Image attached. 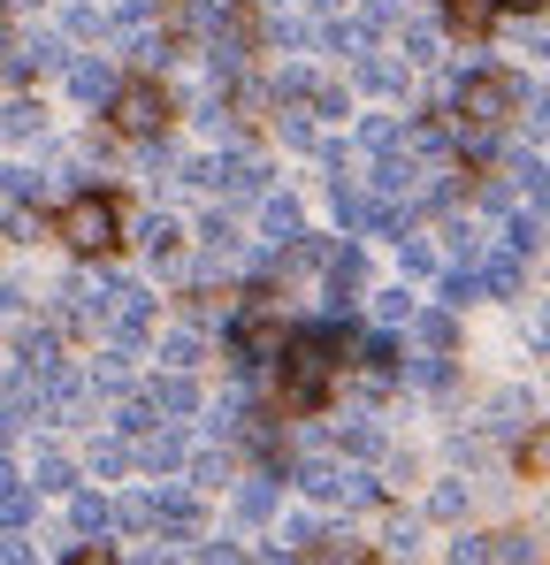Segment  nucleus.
Segmentation results:
<instances>
[{"mask_svg": "<svg viewBox=\"0 0 550 565\" xmlns=\"http://www.w3.org/2000/svg\"><path fill=\"white\" fill-rule=\"evenodd\" d=\"M261 230H268V245H298V237H306L298 199H268V206H261Z\"/></svg>", "mask_w": 550, "mask_h": 565, "instance_id": "4468645a", "label": "nucleus"}, {"mask_svg": "<svg viewBox=\"0 0 550 565\" xmlns=\"http://www.w3.org/2000/svg\"><path fill=\"white\" fill-rule=\"evenodd\" d=\"M191 473H199L207 489H222V481H230V459H222V451H199V459H191Z\"/></svg>", "mask_w": 550, "mask_h": 565, "instance_id": "ea45409f", "label": "nucleus"}, {"mask_svg": "<svg viewBox=\"0 0 550 565\" xmlns=\"http://www.w3.org/2000/svg\"><path fill=\"white\" fill-rule=\"evenodd\" d=\"M398 260H405V276H436V253L421 237H398Z\"/></svg>", "mask_w": 550, "mask_h": 565, "instance_id": "e433bc0d", "label": "nucleus"}, {"mask_svg": "<svg viewBox=\"0 0 550 565\" xmlns=\"http://www.w3.org/2000/svg\"><path fill=\"white\" fill-rule=\"evenodd\" d=\"M520 276H528V253H520L512 237H497V245H489V260H482V282H489L497 298H512V290H520Z\"/></svg>", "mask_w": 550, "mask_h": 565, "instance_id": "9b49d317", "label": "nucleus"}, {"mask_svg": "<svg viewBox=\"0 0 550 565\" xmlns=\"http://www.w3.org/2000/svg\"><path fill=\"white\" fill-rule=\"evenodd\" d=\"M505 8H512V15H543L550 0H505Z\"/></svg>", "mask_w": 550, "mask_h": 565, "instance_id": "a18cd8bd", "label": "nucleus"}, {"mask_svg": "<svg viewBox=\"0 0 550 565\" xmlns=\"http://www.w3.org/2000/svg\"><path fill=\"white\" fill-rule=\"evenodd\" d=\"M360 360H367V375H374V382H390V375H398V344H390V337H367V352H360Z\"/></svg>", "mask_w": 550, "mask_h": 565, "instance_id": "72a5a7b5", "label": "nucleus"}, {"mask_svg": "<svg viewBox=\"0 0 550 565\" xmlns=\"http://www.w3.org/2000/svg\"><path fill=\"white\" fill-rule=\"evenodd\" d=\"M138 405H146L154 428H169V420H191L199 413V390H191V375H154L138 390Z\"/></svg>", "mask_w": 550, "mask_h": 565, "instance_id": "6e6552de", "label": "nucleus"}, {"mask_svg": "<svg viewBox=\"0 0 550 565\" xmlns=\"http://www.w3.org/2000/svg\"><path fill=\"white\" fill-rule=\"evenodd\" d=\"M283 352H290V337H283V298L253 290V306H237V321H230V360H237V367H268Z\"/></svg>", "mask_w": 550, "mask_h": 565, "instance_id": "20e7f679", "label": "nucleus"}, {"mask_svg": "<svg viewBox=\"0 0 550 565\" xmlns=\"http://www.w3.org/2000/svg\"><path fill=\"white\" fill-rule=\"evenodd\" d=\"M183 459H191V444H183L177 428H146V436H138V467H146V473H161V481H169Z\"/></svg>", "mask_w": 550, "mask_h": 565, "instance_id": "9d476101", "label": "nucleus"}, {"mask_svg": "<svg viewBox=\"0 0 550 565\" xmlns=\"http://www.w3.org/2000/svg\"><path fill=\"white\" fill-rule=\"evenodd\" d=\"M8 70H15V77H39V70H62V39H23V46L8 54Z\"/></svg>", "mask_w": 550, "mask_h": 565, "instance_id": "dca6fc26", "label": "nucleus"}, {"mask_svg": "<svg viewBox=\"0 0 550 565\" xmlns=\"http://www.w3.org/2000/svg\"><path fill=\"white\" fill-rule=\"evenodd\" d=\"M31 130H39V107L31 99H8L0 107V138H31Z\"/></svg>", "mask_w": 550, "mask_h": 565, "instance_id": "7c9ffc66", "label": "nucleus"}, {"mask_svg": "<svg viewBox=\"0 0 550 565\" xmlns=\"http://www.w3.org/2000/svg\"><path fill=\"white\" fill-rule=\"evenodd\" d=\"M70 520H77V527H85V535H107V527H123V520H115V504H107V497H77V504H70Z\"/></svg>", "mask_w": 550, "mask_h": 565, "instance_id": "5701e85b", "label": "nucleus"}, {"mask_svg": "<svg viewBox=\"0 0 550 565\" xmlns=\"http://www.w3.org/2000/svg\"><path fill=\"white\" fill-rule=\"evenodd\" d=\"M70 93H77V99H115L123 85H115L107 62H92V54H85V62H70Z\"/></svg>", "mask_w": 550, "mask_h": 565, "instance_id": "2eb2a0df", "label": "nucleus"}, {"mask_svg": "<svg viewBox=\"0 0 550 565\" xmlns=\"http://www.w3.org/2000/svg\"><path fill=\"white\" fill-rule=\"evenodd\" d=\"M54 237L70 245V253H115L123 245V206L107 199V191H77V199H62V214H54Z\"/></svg>", "mask_w": 550, "mask_h": 565, "instance_id": "7ed1b4c3", "label": "nucleus"}, {"mask_svg": "<svg viewBox=\"0 0 550 565\" xmlns=\"http://www.w3.org/2000/svg\"><path fill=\"white\" fill-rule=\"evenodd\" d=\"M497 565H543V543L536 535H497Z\"/></svg>", "mask_w": 550, "mask_h": 565, "instance_id": "c85d7f7f", "label": "nucleus"}, {"mask_svg": "<svg viewBox=\"0 0 550 565\" xmlns=\"http://www.w3.org/2000/svg\"><path fill=\"white\" fill-rule=\"evenodd\" d=\"M452 565H497V535H458Z\"/></svg>", "mask_w": 550, "mask_h": 565, "instance_id": "2f4dec72", "label": "nucleus"}, {"mask_svg": "<svg viewBox=\"0 0 550 565\" xmlns=\"http://www.w3.org/2000/svg\"><path fill=\"white\" fill-rule=\"evenodd\" d=\"M520 473H536V481H550V420L520 436Z\"/></svg>", "mask_w": 550, "mask_h": 565, "instance_id": "4be33fe9", "label": "nucleus"}, {"mask_svg": "<svg viewBox=\"0 0 550 565\" xmlns=\"http://www.w3.org/2000/svg\"><path fill=\"white\" fill-rule=\"evenodd\" d=\"M512 184L528 199V214H550V169L543 161H512Z\"/></svg>", "mask_w": 550, "mask_h": 565, "instance_id": "f3484780", "label": "nucleus"}, {"mask_svg": "<svg viewBox=\"0 0 550 565\" xmlns=\"http://www.w3.org/2000/svg\"><path fill=\"white\" fill-rule=\"evenodd\" d=\"M8 199H15V206L46 199V177H31V169H8Z\"/></svg>", "mask_w": 550, "mask_h": 565, "instance_id": "58836bf2", "label": "nucleus"}, {"mask_svg": "<svg viewBox=\"0 0 550 565\" xmlns=\"http://www.w3.org/2000/svg\"><path fill=\"white\" fill-rule=\"evenodd\" d=\"M497 8H505V0H444V31H458V39H482V31L497 23Z\"/></svg>", "mask_w": 550, "mask_h": 565, "instance_id": "ddd939ff", "label": "nucleus"}, {"mask_svg": "<svg viewBox=\"0 0 550 565\" xmlns=\"http://www.w3.org/2000/svg\"><path fill=\"white\" fill-rule=\"evenodd\" d=\"M70 459H62V451H39V459H31V489H70Z\"/></svg>", "mask_w": 550, "mask_h": 565, "instance_id": "a878e982", "label": "nucleus"}, {"mask_svg": "<svg viewBox=\"0 0 550 565\" xmlns=\"http://www.w3.org/2000/svg\"><path fill=\"white\" fill-rule=\"evenodd\" d=\"M275 512V481L268 473H245V481H237V520H268Z\"/></svg>", "mask_w": 550, "mask_h": 565, "instance_id": "a211bd4d", "label": "nucleus"}, {"mask_svg": "<svg viewBox=\"0 0 550 565\" xmlns=\"http://www.w3.org/2000/svg\"><path fill=\"white\" fill-rule=\"evenodd\" d=\"M115 520H123V527H154V497H123Z\"/></svg>", "mask_w": 550, "mask_h": 565, "instance_id": "79ce46f5", "label": "nucleus"}, {"mask_svg": "<svg viewBox=\"0 0 550 565\" xmlns=\"http://www.w3.org/2000/svg\"><path fill=\"white\" fill-rule=\"evenodd\" d=\"M107 115H115L123 138H161V130H169V93H161L154 77H130L123 93L107 99Z\"/></svg>", "mask_w": 550, "mask_h": 565, "instance_id": "39448f33", "label": "nucleus"}, {"mask_svg": "<svg viewBox=\"0 0 550 565\" xmlns=\"http://www.w3.org/2000/svg\"><path fill=\"white\" fill-rule=\"evenodd\" d=\"M337 444L345 451H382V428L374 420H352V428H337Z\"/></svg>", "mask_w": 550, "mask_h": 565, "instance_id": "4c0bfd02", "label": "nucleus"}, {"mask_svg": "<svg viewBox=\"0 0 550 565\" xmlns=\"http://www.w3.org/2000/svg\"><path fill=\"white\" fill-rule=\"evenodd\" d=\"M62 565H115V558H107V543H85V551H70Z\"/></svg>", "mask_w": 550, "mask_h": 565, "instance_id": "c03bdc74", "label": "nucleus"}, {"mask_svg": "<svg viewBox=\"0 0 550 565\" xmlns=\"http://www.w3.org/2000/svg\"><path fill=\"white\" fill-rule=\"evenodd\" d=\"M345 329L337 321H314V329H298L290 337V352H283V405L290 413H321V397H329V375L345 367Z\"/></svg>", "mask_w": 550, "mask_h": 565, "instance_id": "f257e3e1", "label": "nucleus"}, {"mask_svg": "<svg viewBox=\"0 0 550 565\" xmlns=\"http://www.w3.org/2000/svg\"><path fill=\"white\" fill-rule=\"evenodd\" d=\"M8 8H39V0H8Z\"/></svg>", "mask_w": 550, "mask_h": 565, "instance_id": "49530a36", "label": "nucleus"}, {"mask_svg": "<svg viewBox=\"0 0 550 565\" xmlns=\"http://www.w3.org/2000/svg\"><path fill=\"white\" fill-rule=\"evenodd\" d=\"M298 489H306V497H345V504H374V497H382L374 473L337 467V459H306V467H298Z\"/></svg>", "mask_w": 550, "mask_h": 565, "instance_id": "423d86ee", "label": "nucleus"}, {"mask_svg": "<svg viewBox=\"0 0 550 565\" xmlns=\"http://www.w3.org/2000/svg\"><path fill=\"white\" fill-rule=\"evenodd\" d=\"M429 512H436V520H458V512H466V489H458V481H444V489L429 497Z\"/></svg>", "mask_w": 550, "mask_h": 565, "instance_id": "a19ab883", "label": "nucleus"}, {"mask_svg": "<svg viewBox=\"0 0 550 565\" xmlns=\"http://www.w3.org/2000/svg\"><path fill=\"white\" fill-rule=\"evenodd\" d=\"M528 107V85L512 70H474L458 85V153H489V138Z\"/></svg>", "mask_w": 550, "mask_h": 565, "instance_id": "f03ea898", "label": "nucleus"}, {"mask_svg": "<svg viewBox=\"0 0 550 565\" xmlns=\"http://www.w3.org/2000/svg\"><path fill=\"white\" fill-rule=\"evenodd\" d=\"M398 138H413V130H398L390 115H367V122H360V146H367V153H382V161L398 153Z\"/></svg>", "mask_w": 550, "mask_h": 565, "instance_id": "412c9836", "label": "nucleus"}, {"mask_svg": "<svg viewBox=\"0 0 550 565\" xmlns=\"http://www.w3.org/2000/svg\"><path fill=\"white\" fill-rule=\"evenodd\" d=\"M489 282H482V268H444V306H466V298H482Z\"/></svg>", "mask_w": 550, "mask_h": 565, "instance_id": "bb28decb", "label": "nucleus"}, {"mask_svg": "<svg viewBox=\"0 0 550 565\" xmlns=\"http://www.w3.org/2000/svg\"><path fill=\"white\" fill-rule=\"evenodd\" d=\"M154 527H169L177 543L199 535V497H191L183 481H161V489H154Z\"/></svg>", "mask_w": 550, "mask_h": 565, "instance_id": "1a4fd4ad", "label": "nucleus"}, {"mask_svg": "<svg viewBox=\"0 0 550 565\" xmlns=\"http://www.w3.org/2000/svg\"><path fill=\"white\" fill-rule=\"evenodd\" d=\"M306 565H374V551H367V543H345V535H321V543L306 551Z\"/></svg>", "mask_w": 550, "mask_h": 565, "instance_id": "6ab92c4d", "label": "nucleus"}, {"mask_svg": "<svg viewBox=\"0 0 550 565\" xmlns=\"http://www.w3.org/2000/svg\"><path fill=\"white\" fill-rule=\"evenodd\" d=\"M77 8H85V0H77Z\"/></svg>", "mask_w": 550, "mask_h": 565, "instance_id": "de8ad7c7", "label": "nucleus"}, {"mask_svg": "<svg viewBox=\"0 0 550 565\" xmlns=\"http://www.w3.org/2000/svg\"><path fill=\"white\" fill-rule=\"evenodd\" d=\"M360 282H367V268H360V245H337V260H329V306L345 313V306L360 298Z\"/></svg>", "mask_w": 550, "mask_h": 565, "instance_id": "f8f14e48", "label": "nucleus"}, {"mask_svg": "<svg viewBox=\"0 0 550 565\" xmlns=\"http://www.w3.org/2000/svg\"><path fill=\"white\" fill-rule=\"evenodd\" d=\"M413 382H421V390H444V382H452V352H421V360H413Z\"/></svg>", "mask_w": 550, "mask_h": 565, "instance_id": "f704fd0d", "label": "nucleus"}, {"mask_svg": "<svg viewBox=\"0 0 550 565\" xmlns=\"http://www.w3.org/2000/svg\"><path fill=\"white\" fill-rule=\"evenodd\" d=\"M123 467H138V444H123V436L92 444V473H123Z\"/></svg>", "mask_w": 550, "mask_h": 565, "instance_id": "393cba45", "label": "nucleus"}, {"mask_svg": "<svg viewBox=\"0 0 550 565\" xmlns=\"http://www.w3.org/2000/svg\"><path fill=\"white\" fill-rule=\"evenodd\" d=\"M191 184L222 191V199H261V191H268V169H261V161H245V153H214V161H199V169H191Z\"/></svg>", "mask_w": 550, "mask_h": 565, "instance_id": "0eeeda50", "label": "nucleus"}, {"mask_svg": "<svg viewBox=\"0 0 550 565\" xmlns=\"http://www.w3.org/2000/svg\"><path fill=\"white\" fill-rule=\"evenodd\" d=\"M352 70H360V85H374V93H398V85H405V70H398V62H374V54L352 62Z\"/></svg>", "mask_w": 550, "mask_h": 565, "instance_id": "473e14b6", "label": "nucleus"}, {"mask_svg": "<svg viewBox=\"0 0 550 565\" xmlns=\"http://www.w3.org/2000/svg\"><path fill=\"white\" fill-rule=\"evenodd\" d=\"M0 565H31V543L23 535H0Z\"/></svg>", "mask_w": 550, "mask_h": 565, "instance_id": "37998d69", "label": "nucleus"}, {"mask_svg": "<svg viewBox=\"0 0 550 565\" xmlns=\"http://www.w3.org/2000/svg\"><path fill=\"white\" fill-rule=\"evenodd\" d=\"M421 344H429V352H452V313H444V306L421 313Z\"/></svg>", "mask_w": 550, "mask_h": 565, "instance_id": "c9c22d12", "label": "nucleus"}, {"mask_svg": "<svg viewBox=\"0 0 550 565\" xmlns=\"http://www.w3.org/2000/svg\"><path fill=\"white\" fill-rule=\"evenodd\" d=\"M130 382V344H99V360H92V390H123Z\"/></svg>", "mask_w": 550, "mask_h": 565, "instance_id": "aec40b11", "label": "nucleus"}, {"mask_svg": "<svg viewBox=\"0 0 550 565\" xmlns=\"http://www.w3.org/2000/svg\"><path fill=\"white\" fill-rule=\"evenodd\" d=\"M161 360H169V375H191V367H199V360H207V344H199V337H191V329H177V337H169V344H161Z\"/></svg>", "mask_w": 550, "mask_h": 565, "instance_id": "b1692460", "label": "nucleus"}, {"mask_svg": "<svg viewBox=\"0 0 550 565\" xmlns=\"http://www.w3.org/2000/svg\"><path fill=\"white\" fill-rule=\"evenodd\" d=\"M146 245H154V260H177V253H183V230L169 222V214H154V222H146Z\"/></svg>", "mask_w": 550, "mask_h": 565, "instance_id": "cd10ccee", "label": "nucleus"}, {"mask_svg": "<svg viewBox=\"0 0 550 565\" xmlns=\"http://www.w3.org/2000/svg\"><path fill=\"white\" fill-rule=\"evenodd\" d=\"M374 321H421L413 290H405V282H398V290H382V298H374Z\"/></svg>", "mask_w": 550, "mask_h": 565, "instance_id": "c756f323", "label": "nucleus"}]
</instances>
